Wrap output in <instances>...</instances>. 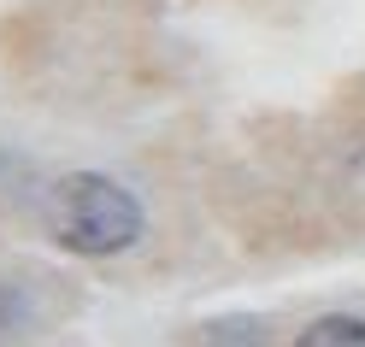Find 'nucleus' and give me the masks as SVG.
I'll use <instances>...</instances> for the list:
<instances>
[{
	"label": "nucleus",
	"mask_w": 365,
	"mask_h": 347,
	"mask_svg": "<svg viewBox=\"0 0 365 347\" xmlns=\"http://www.w3.org/2000/svg\"><path fill=\"white\" fill-rule=\"evenodd\" d=\"M41 229L77 259H118L148 236V206L106 171H65L41 195Z\"/></svg>",
	"instance_id": "f257e3e1"
},
{
	"label": "nucleus",
	"mask_w": 365,
	"mask_h": 347,
	"mask_svg": "<svg viewBox=\"0 0 365 347\" xmlns=\"http://www.w3.org/2000/svg\"><path fill=\"white\" fill-rule=\"evenodd\" d=\"M24 330H30V294L0 276V347H12Z\"/></svg>",
	"instance_id": "20e7f679"
},
{
	"label": "nucleus",
	"mask_w": 365,
	"mask_h": 347,
	"mask_svg": "<svg viewBox=\"0 0 365 347\" xmlns=\"http://www.w3.org/2000/svg\"><path fill=\"white\" fill-rule=\"evenodd\" d=\"M195 347H265L259 318H218L207 330H195Z\"/></svg>",
	"instance_id": "7ed1b4c3"
},
{
	"label": "nucleus",
	"mask_w": 365,
	"mask_h": 347,
	"mask_svg": "<svg viewBox=\"0 0 365 347\" xmlns=\"http://www.w3.org/2000/svg\"><path fill=\"white\" fill-rule=\"evenodd\" d=\"M294 347H365V318L359 312H318Z\"/></svg>",
	"instance_id": "f03ea898"
}]
</instances>
